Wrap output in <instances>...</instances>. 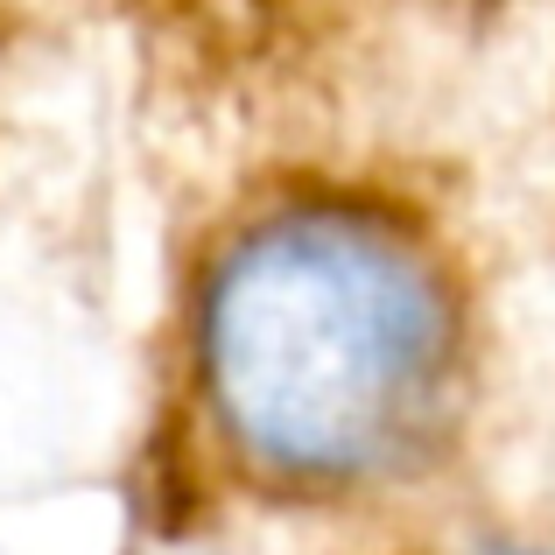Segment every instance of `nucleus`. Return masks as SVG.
Listing matches in <instances>:
<instances>
[{"instance_id":"f257e3e1","label":"nucleus","mask_w":555,"mask_h":555,"mask_svg":"<svg viewBox=\"0 0 555 555\" xmlns=\"http://www.w3.org/2000/svg\"><path fill=\"white\" fill-rule=\"evenodd\" d=\"M211 450L268 492L429 472L464 401V296L422 225L366 197H282L232 225L190 296Z\"/></svg>"},{"instance_id":"f03ea898","label":"nucleus","mask_w":555,"mask_h":555,"mask_svg":"<svg viewBox=\"0 0 555 555\" xmlns=\"http://www.w3.org/2000/svg\"><path fill=\"white\" fill-rule=\"evenodd\" d=\"M450 555H555V542H528V534H478V542H457Z\"/></svg>"}]
</instances>
